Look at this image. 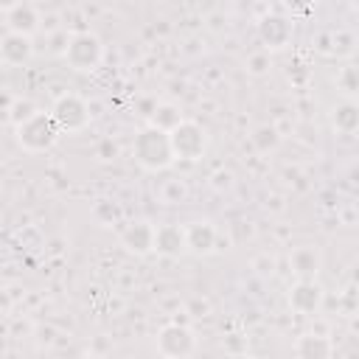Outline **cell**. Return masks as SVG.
Instances as JSON below:
<instances>
[{
	"instance_id": "6da1fadb",
	"label": "cell",
	"mask_w": 359,
	"mask_h": 359,
	"mask_svg": "<svg viewBox=\"0 0 359 359\" xmlns=\"http://www.w3.org/2000/svg\"><path fill=\"white\" fill-rule=\"evenodd\" d=\"M132 154L135 160L146 168V171H163L174 163V151H171V140H168V132L157 129V126H146L137 132L135 137V146H132Z\"/></svg>"
},
{
	"instance_id": "7a4b0ae2",
	"label": "cell",
	"mask_w": 359,
	"mask_h": 359,
	"mask_svg": "<svg viewBox=\"0 0 359 359\" xmlns=\"http://www.w3.org/2000/svg\"><path fill=\"white\" fill-rule=\"evenodd\" d=\"M59 135H62V129H59V123L53 121L50 112L45 115V112L36 109L25 121L17 123V140L28 151H45V149H50L59 140Z\"/></svg>"
},
{
	"instance_id": "3957f363",
	"label": "cell",
	"mask_w": 359,
	"mask_h": 359,
	"mask_svg": "<svg viewBox=\"0 0 359 359\" xmlns=\"http://www.w3.org/2000/svg\"><path fill=\"white\" fill-rule=\"evenodd\" d=\"M168 140H171L174 160H199L205 154V146H208L205 129L199 123H194V121H180L168 132Z\"/></svg>"
},
{
	"instance_id": "277c9868",
	"label": "cell",
	"mask_w": 359,
	"mask_h": 359,
	"mask_svg": "<svg viewBox=\"0 0 359 359\" xmlns=\"http://www.w3.org/2000/svg\"><path fill=\"white\" fill-rule=\"evenodd\" d=\"M101 53H104V48L95 34H76L65 48V59L76 70H95L101 62Z\"/></svg>"
},
{
	"instance_id": "5b68a950",
	"label": "cell",
	"mask_w": 359,
	"mask_h": 359,
	"mask_svg": "<svg viewBox=\"0 0 359 359\" xmlns=\"http://www.w3.org/2000/svg\"><path fill=\"white\" fill-rule=\"evenodd\" d=\"M53 121L59 123L62 132H79L90 123V112H87V104L79 98V95H62L56 101V107L50 109Z\"/></svg>"
},
{
	"instance_id": "8992f818",
	"label": "cell",
	"mask_w": 359,
	"mask_h": 359,
	"mask_svg": "<svg viewBox=\"0 0 359 359\" xmlns=\"http://www.w3.org/2000/svg\"><path fill=\"white\" fill-rule=\"evenodd\" d=\"M157 351H160L163 356H191V353L196 351V337L191 334V328L171 323V325H165V328L160 331V337H157Z\"/></svg>"
},
{
	"instance_id": "52a82bcc",
	"label": "cell",
	"mask_w": 359,
	"mask_h": 359,
	"mask_svg": "<svg viewBox=\"0 0 359 359\" xmlns=\"http://www.w3.org/2000/svg\"><path fill=\"white\" fill-rule=\"evenodd\" d=\"M323 303V289L314 280H297L289 292V306L297 314H314Z\"/></svg>"
},
{
	"instance_id": "ba28073f",
	"label": "cell",
	"mask_w": 359,
	"mask_h": 359,
	"mask_svg": "<svg viewBox=\"0 0 359 359\" xmlns=\"http://www.w3.org/2000/svg\"><path fill=\"white\" fill-rule=\"evenodd\" d=\"M151 250L160 252V255H180L185 252V227L180 224H160L154 227V241H151Z\"/></svg>"
},
{
	"instance_id": "9c48e42d",
	"label": "cell",
	"mask_w": 359,
	"mask_h": 359,
	"mask_svg": "<svg viewBox=\"0 0 359 359\" xmlns=\"http://www.w3.org/2000/svg\"><path fill=\"white\" fill-rule=\"evenodd\" d=\"M121 241L126 250L137 252V255H146L151 252V241H154V227L149 222H132L126 224V230L121 233Z\"/></svg>"
},
{
	"instance_id": "30bf717a",
	"label": "cell",
	"mask_w": 359,
	"mask_h": 359,
	"mask_svg": "<svg viewBox=\"0 0 359 359\" xmlns=\"http://www.w3.org/2000/svg\"><path fill=\"white\" fill-rule=\"evenodd\" d=\"M185 247L194 252H210L216 247V230L208 222H194L185 227Z\"/></svg>"
},
{
	"instance_id": "8fae6325",
	"label": "cell",
	"mask_w": 359,
	"mask_h": 359,
	"mask_svg": "<svg viewBox=\"0 0 359 359\" xmlns=\"http://www.w3.org/2000/svg\"><path fill=\"white\" fill-rule=\"evenodd\" d=\"M289 264L300 280H314V275L320 269V252L314 247H297V250H292Z\"/></svg>"
},
{
	"instance_id": "7c38bea8",
	"label": "cell",
	"mask_w": 359,
	"mask_h": 359,
	"mask_svg": "<svg viewBox=\"0 0 359 359\" xmlns=\"http://www.w3.org/2000/svg\"><path fill=\"white\" fill-rule=\"evenodd\" d=\"M292 36V22L283 20V17H266L261 22V39L269 45V48H283Z\"/></svg>"
},
{
	"instance_id": "4fadbf2b",
	"label": "cell",
	"mask_w": 359,
	"mask_h": 359,
	"mask_svg": "<svg viewBox=\"0 0 359 359\" xmlns=\"http://www.w3.org/2000/svg\"><path fill=\"white\" fill-rule=\"evenodd\" d=\"M0 56H3V62H8V65H22V62L31 56V42H28V36L11 31V34L0 42Z\"/></svg>"
},
{
	"instance_id": "5bb4252c",
	"label": "cell",
	"mask_w": 359,
	"mask_h": 359,
	"mask_svg": "<svg viewBox=\"0 0 359 359\" xmlns=\"http://www.w3.org/2000/svg\"><path fill=\"white\" fill-rule=\"evenodd\" d=\"M8 25L14 34H22V36H31L39 25V17L36 11L28 6V3H17L11 11H8Z\"/></svg>"
},
{
	"instance_id": "9a60e30c",
	"label": "cell",
	"mask_w": 359,
	"mask_h": 359,
	"mask_svg": "<svg viewBox=\"0 0 359 359\" xmlns=\"http://www.w3.org/2000/svg\"><path fill=\"white\" fill-rule=\"evenodd\" d=\"M294 353L303 356V359H323V356H331V342L323 339V337H300V342L294 345Z\"/></svg>"
},
{
	"instance_id": "2e32d148",
	"label": "cell",
	"mask_w": 359,
	"mask_h": 359,
	"mask_svg": "<svg viewBox=\"0 0 359 359\" xmlns=\"http://www.w3.org/2000/svg\"><path fill=\"white\" fill-rule=\"evenodd\" d=\"M180 121H182V115H180V109H177L174 104H160V107L154 109V115H151V126H157V129H163V132H171Z\"/></svg>"
},
{
	"instance_id": "e0dca14e",
	"label": "cell",
	"mask_w": 359,
	"mask_h": 359,
	"mask_svg": "<svg viewBox=\"0 0 359 359\" xmlns=\"http://www.w3.org/2000/svg\"><path fill=\"white\" fill-rule=\"evenodd\" d=\"M334 123H337V129H342V132H353V129H356V107H353V104L339 107L337 115H334Z\"/></svg>"
},
{
	"instance_id": "ac0fdd59",
	"label": "cell",
	"mask_w": 359,
	"mask_h": 359,
	"mask_svg": "<svg viewBox=\"0 0 359 359\" xmlns=\"http://www.w3.org/2000/svg\"><path fill=\"white\" fill-rule=\"evenodd\" d=\"M286 6H289L294 14H306V11L314 6V0H286Z\"/></svg>"
},
{
	"instance_id": "d6986e66",
	"label": "cell",
	"mask_w": 359,
	"mask_h": 359,
	"mask_svg": "<svg viewBox=\"0 0 359 359\" xmlns=\"http://www.w3.org/2000/svg\"><path fill=\"white\" fill-rule=\"evenodd\" d=\"M250 70H252V73H264V70H266V59H264V56H252V59H250Z\"/></svg>"
}]
</instances>
